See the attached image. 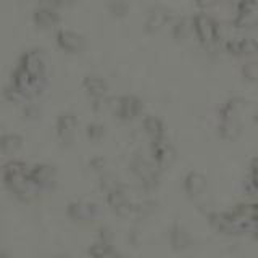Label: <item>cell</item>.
<instances>
[{
  "label": "cell",
  "mask_w": 258,
  "mask_h": 258,
  "mask_svg": "<svg viewBox=\"0 0 258 258\" xmlns=\"http://www.w3.org/2000/svg\"><path fill=\"white\" fill-rule=\"evenodd\" d=\"M53 258H68V256H64V255H56V256H53Z\"/></svg>",
  "instance_id": "34"
},
{
  "label": "cell",
  "mask_w": 258,
  "mask_h": 258,
  "mask_svg": "<svg viewBox=\"0 0 258 258\" xmlns=\"http://www.w3.org/2000/svg\"><path fill=\"white\" fill-rule=\"evenodd\" d=\"M248 169H250V174L247 181V192L250 196H258V155L252 157Z\"/></svg>",
  "instance_id": "23"
},
{
  "label": "cell",
  "mask_w": 258,
  "mask_h": 258,
  "mask_svg": "<svg viewBox=\"0 0 258 258\" xmlns=\"http://www.w3.org/2000/svg\"><path fill=\"white\" fill-rule=\"evenodd\" d=\"M2 258H8V255H7V252H4V253H2Z\"/></svg>",
  "instance_id": "35"
},
{
  "label": "cell",
  "mask_w": 258,
  "mask_h": 258,
  "mask_svg": "<svg viewBox=\"0 0 258 258\" xmlns=\"http://www.w3.org/2000/svg\"><path fill=\"white\" fill-rule=\"evenodd\" d=\"M58 13L52 7H39L34 10V21L40 26H52L58 21Z\"/></svg>",
  "instance_id": "22"
},
{
  "label": "cell",
  "mask_w": 258,
  "mask_h": 258,
  "mask_svg": "<svg viewBox=\"0 0 258 258\" xmlns=\"http://www.w3.org/2000/svg\"><path fill=\"white\" fill-rule=\"evenodd\" d=\"M67 218L73 223H94L102 215L100 205L86 200H71L64 208Z\"/></svg>",
  "instance_id": "7"
},
{
  "label": "cell",
  "mask_w": 258,
  "mask_h": 258,
  "mask_svg": "<svg viewBox=\"0 0 258 258\" xmlns=\"http://www.w3.org/2000/svg\"><path fill=\"white\" fill-rule=\"evenodd\" d=\"M196 2L200 7H212V5H216L220 0H196Z\"/></svg>",
  "instance_id": "31"
},
{
  "label": "cell",
  "mask_w": 258,
  "mask_h": 258,
  "mask_svg": "<svg viewBox=\"0 0 258 258\" xmlns=\"http://www.w3.org/2000/svg\"><path fill=\"white\" fill-rule=\"evenodd\" d=\"M245 107V100L239 95L229 97L224 103H221L218 110V118L220 119H240V113Z\"/></svg>",
  "instance_id": "18"
},
{
  "label": "cell",
  "mask_w": 258,
  "mask_h": 258,
  "mask_svg": "<svg viewBox=\"0 0 258 258\" xmlns=\"http://www.w3.org/2000/svg\"><path fill=\"white\" fill-rule=\"evenodd\" d=\"M29 165L23 160L12 158L2 166V182L5 189L12 194L15 199L21 202H29L40 196L36 185L29 179Z\"/></svg>",
  "instance_id": "2"
},
{
  "label": "cell",
  "mask_w": 258,
  "mask_h": 258,
  "mask_svg": "<svg viewBox=\"0 0 258 258\" xmlns=\"http://www.w3.org/2000/svg\"><path fill=\"white\" fill-rule=\"evenodd\" d=\"M105 202H107V207L115 213L118 218H129L134 216V210H136V202L131 200L127 194L126 185L118 184L116 187H113L105 194Z\"/></svg>",
  "instance_id": "5"
},
{
  "label": "cell",
  "mask_w": 258,
  "mask_h": 258,
  "mask_svg": "<svg viewBox=\"0 0 258 258\" xmlns=\"http://www.w3.org/2000/svg\"><path fill=\"white\" fill-rule=\"evenodd\" d=\"M142 131L144 134L147 136L149 139V144L150 142H157V141H161L165 139V123L163 119H161L160 116L157 115H145L142 118Z\"/></svg>",
  "instance_id": "16"
},
{
  "label": "cell",
  "mask_w": 258,
  "mask_h": 258,
  "mask_svg": "<svg viewBox=\"0 0 258 258\" xmlns=\"http://www.w3.org/2000/svg\"><path fill=\"white\" fill-rule=\"evenodd\" d=\"M182 190L187 199L197 202L205 197L208 190V179L200 171H189L182 177Z\"/></svg>",
  "instance_id": "11"
},
{
  "label": "cell",
  "mask_w": 258,
  "mask_h": 258,
  "mask_svg": "<svg viewBox=\"0 0 258 258\" xmlns=\"http://www.w3.org/2000/svg\"><path fill=\"white\" fill-rule=\"evenodd\" d=\"M256 202L239 204L226 212H208L207 220L212 228L228 237L252 236L255 226Z\"/></svg>",
  "instance_id": "1"
},
{
  "label": "cell",
  "mask_w": 258,
  "mask_h": 258,
  "mask_svg": "<svg viewBox=\"0 0 258 258\" xmlns=\"http://www.w3.org/2000/svg\"><path fill=\"white\" fill-rule=\"evenodd\" d=\"M127 168L134 176V179L139 182L144 192L150 194L158 189L161 179V169L150 158L142 157L141 153H134L131 160H129Z\"/></svg>",
  "instance_id": "3"
},
{
  "label": "cell",
  "mask_w": 258,
  "mask_h": 258,
  "mask_svg": "<svg viewBox=\"0 0 258 258\" xmlns=\"http://www.w3.org/2000/svg\"><path fill=\"white\" fill-rule=\"evenodd\" d=\"M29 179L40 194L52 192L58 184V171L50 163H36L29 168Z\"/></svg>",
  "instance_id": "6"
},
{
  "label": "cell",
  "mask_w": 258,
  "mask_h": 258,
  "mask_svg": "<svg viewBox=\"0 0 258 258\" xmlns=\"http://www.w3.org/2000/svg\"><path fill=\"white\" fill-rule=\"evenodd\" d=\"M89 169H92L95 174H99V177L103 176V174H107L108 173V161H107V158L102 157V155L92 157L91 160H89Z\"/></svg>",
  "instance_id": "26"
},
{
  "label": "cell",
  "mask_w": 258,
  "mask_h": 258,
  "mask_svg": "<svg viewBox=\"0 0 258 258\" xmlns=\"http://www.w3.org/2000/svg\"><path fill=\"white\" fill-rule=\"evenodd\" d=\"M194 28V20H187V18H181L174 23L173 26V36L177 39H185L189 36V32Z\"/></svg>",
  "instance_id": "25"
},
{
  "label": "cell",
  "mask_w": 258,
  "mask_h": 258,
  "mask_svg": "<svg viewBox=\"0 0 258 258\" xmlns=\"http://www.w3.org/2000/svg\"><path fill=\"white\" fill-rule=\"evenodd\" d=\"M252 2H255V4H258V0H252Z\"/></svg>",
  "instance_id": "36"
},
{
  "label": "cell",
  "mask_w": 258,
  "mask_h": 258,
  "mask_svg": "<svg viewBox=\"0 0 258 258\" xmlns=\"http://www.w3.org/2000/svg\"><path fill=\"white\" fill-rule=\"evenodd\" d=\"M84 91L92 97L94 102H102L108 94V83L99 75H87L83 79Z\"/></svg>",
  "instance_id": "17"
},
{
  "label": "cell",
  "mask_w": 258,
  "mask_h": 258,
  "mask_svg": "<svg viewBox=\"0 0 258 258\" xmlns=\"http://www.w3.org/2000/svg\"><path fill=\"white\" fill-rule=\"evenodd\" d=\"M110 108L113 111V115L126 123V121H133L142 115L144 102L137 95L126 94V95H119V97H115V99H111Z\"/></svg>",
  "instance_id": "4"
},
{
  "label": "cell",
  "mask_w": 258,
  "mask_h": 258,
  "mask_svg": "<svg viewBox=\"0 0 258 258\" xmlns=\"http://www.w3.org/2000/svg\"><path fill=\"white\" fill-rule=\"evenodd\" d=\"M20 67L29 73L31 78L36 81H47L45 79V56L42 48H29V50L23 52L18 61Z\"/></svg>",
  "instance_id": "8"
},
{
  "label": "cell",
  "mask_w": 258,
  "mask_h": 258,
  "mask_svg": "<svg viewBox=\"0 0 258 258\" xmlns=\"http://www.w3.org/2000/svg\"><path fill=\"white\" fill-rule=\"evenodd\" d=\"M56 42L67 52H79L84 47V39L70 29H60L56 32Z\"/></svg>",
  "instance_id": "19"
},
{
  "label": "cell",
  "mask_w": 258,
  "mask_h": 258,
  "mask_svg": "<svg viewBox=\"0 0 258 258\" xmlns=\"http://www.w3.org/2000/svg\"><path fill=\"white\" fill-rule=\"evenodd\" d=\"M40 115V110L37 105L34 103H28V105H24V108H23V116L26 118V119H37Z\"/></svg>",
  "instance_id": "28"
},
{
  "label": "cell",
  "mask_w": 258,
  "mask_h": 258,
  "mask_svg": "<svg viewBox=\"0 0 258 258\" xmlns=\"http://www.w3.org/2000/svg\"><path fill=\"white\" fill-rule=\"evenodd\" d=\"M253 123L258 126V111H255V113H253Z\"/></svg>",
  "instance_id": "33"
},
{
  "label": "cell",
  "mask_w": 258,
  "mask_h": 258,
  "mask_svg": "<svg viewBox=\"0 0 258 258\" xmlns=\"http://www.w3.org/2000/svg\"><path fill=\"white\" fill-rule=\"evenodd\" d=\"M149 158L155 163L160 169L169 168L176 160V147L171 141L166 137L157 142L149 144Z\"/></svg>",
  "instance_id": "9"
},
{
  "label": "cell",
  "mask_w": 258,
  "mask_h": 258,
  "mask_svg": "<svg viewBox=\"0 0 258 258\" xmlns=\"http://www.w3.org/2000/svg\"><path fill=\"white\" fill-rule=\"evenodd\" d=\"M237 15L234 24L239 28H252L258 26V4L252 0H237Z\"/></svg>",
  "instance_id": "14"
},
{
  "label": "cell",
  "mask_w": 258,
  "mask_h": 258,
  "mask_svg": "<svg viewBox=\"0 0 258 258\" xmlns=\"http://www.w3.org/2000/svg\"><path fill=\"white\" fill-rule=\"evenodd\" d=\"M24 144L23 136L18 133H5L0 137V150L4 155H13L18 152Z\"/></svg>",
  "instance_id": "20"
},
{
  "label": "cell",
  "mask_w": 258,
  "mask_h": 258,
  "mask_svg": "<svg viewBox=\"0 0 258 258\" xmlns=\"http://www.w3.org/2000/svg\"><path fill=\"white\" fill-rule=\"evenodd\" d=\"M168 242L174 252H187L194 247V237L190 231L179 221H174L169 226L168 231Z\"/></svg>",
  "instance_id": "12"
},
{
  "label": "cell",
  "mask_w": 258,
  "mask_h": 258,
  "mask_svg": "<svg viewBox=\"0 0 258 258\" xmlns=\"http://www.w3.org/2000/svg\"><path fill=\"white\" fill-rule=\"evenodd\" d=\"M169 15H168V10L163 7H155L153 10H150L147 20H145V28L149 31H155L158 29L160 26H163V24L168 21Z\"/></svg>",
  "instance_id": "21"
},
{
  "label": "cell",
  "mask_w": 258,
  "mask_h": 258,
  "mask_svg": "<svg viewBox=\"0 0 258 258\" xmlns=\"http://www.w3.org/2000/svg\"><path fill=\"white\" fill-rule=\"evenodd\" d=\"M242 75L248 81H258V61H248L242 67Z\"/></svg>",
  "instance_id": "27"
},
{
  "label": "cell",
  "mask_w": 258,
  "mask_h": 258,
  "mask_svg": "<svg viewBox=\"0 0 258 258\" xmlns=\"http://www.w3.org/2000/svg\"><path fill=\"white\" fill-rule=\"evenodd\" d=\"M97 240H102V242H110V244H115L113 242V232L110 231V228L103 226V228L99 229V239Z\"/></svg>",
  "instance_id": "29"
},
{
  "label": "cell",
  "mask_w": 258,
  "mask_h": 258,
  "mask_svg": "<svg viewBox=\"0 0 258 258\" xmlns=\"http://www.w3.org/2000/svg\"><path fill=\"white\" fill-rule=\"evenodd\" d=\"M252 237L258 240V202H256V212H255V226H253V234Z\"/></svg>",
  "instance_id": "32"
},
{
  "label": "cell",
  "mask_w": 258,
  "mask_h": 258,
  "mask_svg": "<svg viewBox=\"0 0 258 258\" xmlns=\"http://www.w3.org/2000/svg\"><path fill=\"white\" fill-rule=\"evenodd\" d=\"M78 127V116L73 111H63L56 116L55 133L61 147H70L75 142V134Z\"/></svg>",
  "instance_id": "10"
},
{
  "label": "cell",
  "mask_w": 258,
  "mask_h": 258,
  "mask_svg": "<svg viewBox=\"0 0 258 258\" xmlns=\"http://www.w3.org/2000/svg\"><path fill=\"white\" fill-rule=\"evenodd\" d=\"M105 134H107V127L102 123H97V121H91V123L86 124V137L91 142H99L102 141Z\"/></svg>",
  "instance_id": "24"
},
{
  "label": "cell",
  "mask_w": 258,
  "mask_h": 258,
  "mask_svg": "<svg viewBox=\"0 0 258 258\" xmlns=\"http://www.w3.org/2000/svg\"><path fill=\"white\" fill-rule=\"evenodd\" d=\"M223 45L229 53L244 55L258 52V40L250 36H228L223 39Z\"/></svg>",
  "instance_id": "15"
},
{
  "label": "cell",
  "mask_w": 258,
  "mask_h": 258,
  "mask_svg": "<svg viewBox=\"0 0 258 258\" xmlns=\"http://www.w3.org/2000/svg\"><path fill=\"white\" fill-rule=\"evenodd\" d=\"M194 20V31H196L197 37L204 44H212L218 39V24L212 16L207 13H196L192 16Z\"/></svg>",
  "instance_id": "13"
},
{
  "label": "cell",
  "mask_w": 258,
  "mask_h": 258,
  "mask_svg": "<svg viewBox=\"0 0 258 258\" xmlns=\"http://www.w3.org/2000/svg\"><path fill=\"white\" fill-rule=\"evenodd\" d=\"M103 258H127L123 252H121V250H118V247L113 250V252H110L107 256H103Z\"/></svg>",
  "instance_id": "30"
}]
</instances>
